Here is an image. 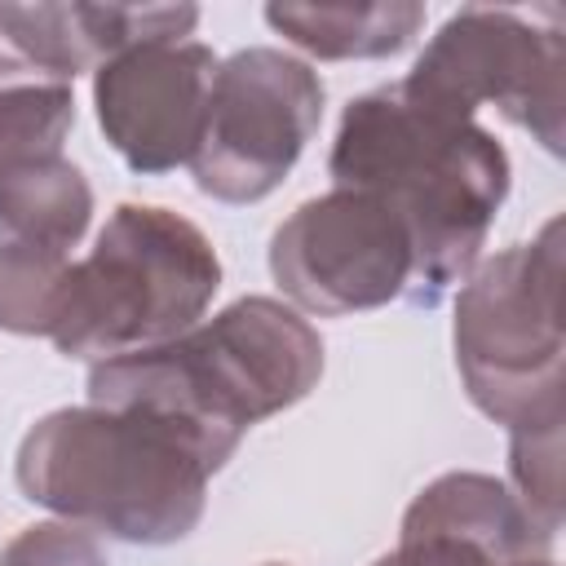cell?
Masks as SVG:
<instances>
[{
    "mask_svg": "<svg viewBox=\"0 0 566 566\" xmlns=\"http://www.w3.org/2000/svg\"><path fill=\"white\" fill-rule=\"evenodd\" d=\"M261 566H287V562H261Z\"/></svg>",
    "mask_w": 566,
    "mask_h": 566,
    "instance_id": "ffe728a7",
    "label": "cell"
},
{
    "mask_svg": "<svg viewBox=\"0 0 566 566\" xmlns=\"http://www.w3.org/2000/svg\"><path fill=\"white\" fill-rule=\"evenodd\" d=\"M265 22L318 62L394 57L420 27L424 4L416 0H371V4H265Z\"/></svg>",
    "mask_w": 566,
    "mask_h": 566,
    "instance_id": "7c38bea8",
    "label": "cell"
},
{
    "mask_svg": "<svg viewBox=\"0 0 566 566\" xmlns=\"http://www.w3.org/2000/svg\"><path fill=\"white\" fill-rule=\"evenodd\" d=\"M71 124H75L71 84L40 71L0 31V168L62 155Z\"/></svg>",
    "mask_w": 566,
    "mask_h": 566,
    "instance_id": "5bb4252c",
    "label": "cell"
},
{
    "mask_svg": "<svg viewBox=\"0 0 566 566\" xmlns=\"http://www.w3.org/2000/svg\"><path fill=\"white\" fill-rule=\"evenodd\" d=\"M226 460V447L164 411L84 402L49 411L22 433L13 478L62 522L159 548L199 526L208 478Z\"/></svg>",
    "mask_w": 566,
    "mask_h": 566,
    "instance_id": "7a4b0ae2",
    "label": "cell"
},
{
    "mask_svg": "<svg viewBox=\"0 0 566 566\" xmlns=\"http://www.w3.org/2000/svg\"><path fill=\"white\" fill-rule=\"evenodd\" d=\"M455 367L469 402L513 429L566 420L562 217L473 265L455 296Z\"/></svg>",
    "mask_w": 566,
    "mask_h": 566,
    "instance_id": "5b68a950",
    "label": "cell"
},
{
    "mask_svg": "<svg viewBox=\"0 0 566 566\" xmlns=\"http://www.w3.org/2000/svg\"><path fill=\"white\" fill-rule=\"evenodd\" d=\"M371 566H495V562L486 553H478L473 544L424 535V539H398V548L376 557Z\"/></svg>",
    "mask_w": 566,
    "mask_h": 566,
    "instance_id": "ac0fdd59",
    "label": "cell"
},
{
    "mask_svg": "<svg viewBox=\"0 0 566 566\" xmlns=\"http://www.w3.org/2000/svg\"><path fill=\"white\" fill-rule=\"evenodd\" d=\"M71 256L31 243H0V332L53 336Z\"/></svg>",
    "mask_w": 566,
    "mask_h": 566,
    "instance_id": "9a60e30c",
    "label": "cell"
},
{
    "mask_svg": "<svg viewBox=\"0 0 566 566\" xmlns=\"http://www.w3.org/2000/svg\"><path fill=\"white\" fill-rule=\"evenodd\" d=\"M0 566H111L97 535L75 522H31L4 548Z\"/></svg>",
    "mask_w": 566,
    "mask_h": 566,
    "instance_id": "e0dca14e",
    "label": "cell"
},
{
    "mask_svg": "<svg viewBox=\"0 0 566 566\" xmlns=\"http://www.w3.org/2000/svg\"><path fill=\"white\" fill-rule=\"evenodd\" d=\"M562 429L566 420L509 433V491L553 535L562 526Z\"/></svg>",
    "mask_w": 566,
    "mask_h": 566,
    "instance_id": "2e32d148",
    "label": "cell"
},
{
    "mask_svg": "<svg viewBox=\"0 0 566 566\" xmlns=\"http://www.w3.org/2000/svg\"><path fill=\"white\" fill-rule=\"evenodd\" d=\"M327 172L336 186L371 190L398 208L416 248L407 301L424 310L473 274L513 177L495 133L407 97L402 84L358 93L340 111Z\"/></svg>",
    "mask_w": 566,
    "mask_h": 566,
    "instance_id": "6da1fadb",
    "label": "cell"
},
{
    "mask_svg": "<svg viewBox=\"0 0 566 566\" xmlns=\"http://www.w3.org/2000/svg\"><path fill=\"white\" fill-rule=\"evenodd\" d=\"M93 221L88 177L53 155L0 168V243L71 252Z\"/></svg>",
    "mask_w": 566,
    "mask_h": 566,
    "instance_id": "4fadbf2b",
    "label": "cell"
},
{
    "mask_svg": "<svg viewBox=\"0 0 566 566\" xmlns=\"http://www.w3.org/2000/svg\"><path fill=\"white\" fill-rule=\"evenodd\" d=\"M195 22V4H0V31L13 49L66 84L137 44L186 40Z\"/></svg>",
    "mask_w": 566,
    "mask_h": 566,
    "instance_id": "30bf717a",
    "label": "cell"
},
{
    "mask_svg": "<svg viewBox=\"0 0 566 566\" xmlns=\"http://www.w3.org/2000/svg\"><path fill=\"white\" fill-rule=\"evenodd\" d=\"M513 566H557L553 557H526V562H513Z\"/></svg>",
    "mask_w": 566,
    "mask_h": 566,
    "instance_id": "d6986e66",
    "label": "cell"
},
{
    "mask_svg": "<svg viewBox=\"0 0 566 566\" xmlns=\"http://www.w3.org/2000/svg\"><path fill=\"white\" fill-rule=\"evenodd\" d=\"M323 80L283 49H239L217 62L208 124L190 177L217 203H261L296 168L323 124Z\"/></svg>",
    "mask_w": 566,
    "mask_h": 566,
    "instance_id": "52a82bcc",
    "label": "cell"
},
{
    "mask_svg": "<svg viewBox=\"0 0 566 566\" xmlns=\"http://www.w3.org/2000/svg\"><path fill=\"white\" fill-rule=\"evenodd\" d=\"M270 274L292 310L340 318L407 301L416 248L398 208L371 190L332 186L270 234Z\"/></svg>",
    "mask_w": 566,
    "mask_h": 566,
    "instance_id": "ba28073f",
    "label": "cell"
},
{
    "mask_svg": "<svg viewBox=\"0 0 566 566\" xmlns=\"http://www.w3.org/2000/svg\"><path fill=\"white\" fill-rule=\"evenodd\" d=\"M323 376V336L274 296H239L186 336L88 367V402L164 411L234 455L243 433L296 407Z\"/></svg>",
    "mask_w": 566,
    "mask_h": 566,
    "instance_id": "3957f363",
    "label": "cell"
},
{
    "mask_svg": "<svg viewBox=\"0 0 566 566\" xmlns=\"http://www.w3.org/2000/svg\"><path fill=\"white\" fill-rule=\"evenodd\" d=\"M217 53L199 40L137 44L93 75V106L111 150L142 177H164L195 159Z\"/></svg>",
    "mask_w": 566,
    "mask_h": 566,
    "instance_id": "9c48e42d",
    "label": "cell"
},
{
    "mask_svg": "<svg viewBox=\"0 0 566 566\" xmlns=\"http://www.w3.org/2000/svg\"><path fill=\"white\" fill-rule=\"evenodd\" d=\"M221 287L212 239L159 203H119L84 261H71L53 345L66 358H124L203 323Z\"/></svg>",
    "mask_w": 566,
    "mask_h": 566,
    "instance_id": "277c9868",
    "label": "cell"
},
{
    "mask_svg": "<svg viewBox=\"0 0 566 566\" xmlns=\"http://www.w3.org/2000/svg\"><path fill=\"white\" fill-rule=\"evenodd\" d=\"M424 535L473 544L495 566L548 557V548L557 539L553 531H544L522 509V500L509 491V482H500L491 473H473V469H455V473L433 478L407 504L398 539H424Z\"/></svg>",
    "mask_w": 566,
    "mask_h": 566,
    "instance_id": "8fae6325",
    "label": "cell"
},
{
    "mask_svg": "<svg viewBox=\"0 0 566 566\" xmlns=\"http://www.w3.org/2000/svg\"><path fill=\"white\" fill-rule=\"evenodd\" d=\"M407 97L473 119L495 106L509 124L531 128L548 155H562L566 119V40L557 13L548 27L513 9L464 4L424 44L398 80Z\"/></svg>",
    "mask_w": 566,
    "mask_h": 566,
    "instance_id": "8992f818",
    "label": "cell"
}]
</instances>
